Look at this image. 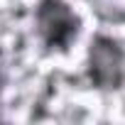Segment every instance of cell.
Segmentation results:
<instances>
[{
    "label": "cell",
    "mask_w": 125,
    "mask_h": 125,
    "mask_svg": "<svg viewBox=\"0 0 125 125\" xmlns=\"http://www.w3.org/2000/svg\"><path fill=\"white\" fill-rule=\"evenodd\" d=\"M83 71L93 91L118 93L125 86V44L108 32H96L86 47Z\"/></svg>",
    "instance_id": "7a4b0ae2"
},
{
    "label": "cell",
    "mask_w": 125,
    "mask_h": 125,
    "mask_svg": "<svg viewBox=\"0 0 125 125\" xmlns=\"http://www.w3.org/2000/svg\"><path fill=\"white\" fill-rule=\"evenodd\" d=\"M32 30L47 54H69L83 32V17L69 0H37Z\"/></svg>",
    "instance_id": "6da1fadb"
},
{
    "label": "cell",
    "mask_w": 125,
    "mask_h": 125,
    "mask_svg": "<svg viewBox=\"0 0 125 125\" xmlns=\"http://www.w3.org/2000/svg\"><path fill=\"white\" fill-rule=\"evenodd\" d=\"M8 81H10V76H8V64H5V59L0 56V108H3V96H5Z\"/></svg>",
    "instance_id": "3957f363"
}]
</instances>
